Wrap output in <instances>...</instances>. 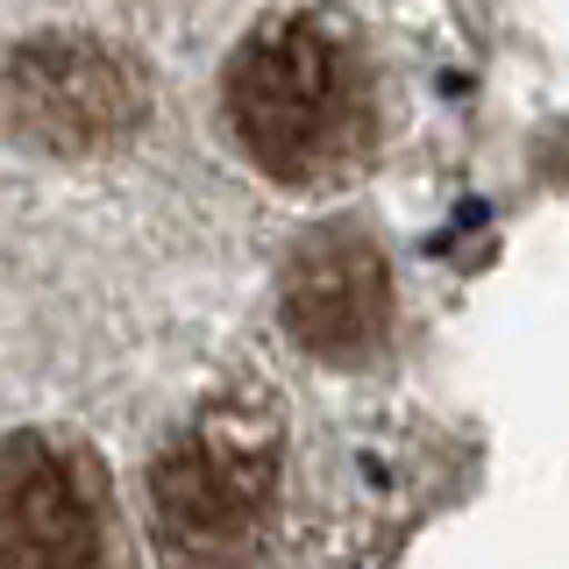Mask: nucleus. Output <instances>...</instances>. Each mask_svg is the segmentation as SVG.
Segmentation results:
<instances>
[{"mask_svg":"<svg viewBox=\"0 0 569 569\" xmlns=\"http://www.w3.org/2000/svg\"><path fill=\"white\" fill-rule=\"evenodd\" d=\"M349 64L320 22H284L257 29L228 64V121H236L242 150L271 178H307L349 142Z\"/></svg>","mask_w":569,"mask_h":569,"instance_id":"obj_1","label":"nucleus"},{"mask_svg":"<svg viewBox=\"0 0 569 569\" xmlns=\"http://www.w3.org/2000/svg\"><path fill=\"white\" fill-rule=\"evenodd\" d=\"M278 485V435L257 413H207L150 470V506L164 541L236 548Z\"/></svg>","mask_w":569,"mask_h":569,"instance_id":"obj_2","label":"nucleus"},{"mask_svg":"<svg viewBox=\"0 0 569 569\" xmlns=\"http://www.w3.org/2000/svg\"><path fill=\"white\" fill-rule=\"evenodd\" d=\"M142 114V86L114 50L86 36H36L0 64V129L36 150H107Z\"/></svg>","mask_w":569,"mask_h":569,"instance_id":"obj_3","label":"nucleus"},{"mask_svg":"<svg viewBox=\"0 0 569 569\" xmlns=\"http://www.w3.org/2000/svg\"><path fill=\"white\" fill-rule=\"evenodd\" d=\"M391 313L385 263L363 236H313L284 271V328L299 335L328 363H356L363 349H378Z\"/></svg>","mask_w":569,"mask_h":569,"instance_id":"obj_4","label":"nucleus"},{"mask_svg":"<svg viewBox=\"0 0 569 569\" xmlns=\"http://www.w3.org/2000/svg\"><path fill=\"white\" fill-rule=\"evenodd\" d=\"M0 569H93V506L29 435L0 441Z\"/></svg>","mask_w":569,"mask_h":569,"instance_id":"obj_5","label":"nucleus"}]
</instances>
